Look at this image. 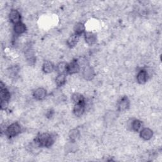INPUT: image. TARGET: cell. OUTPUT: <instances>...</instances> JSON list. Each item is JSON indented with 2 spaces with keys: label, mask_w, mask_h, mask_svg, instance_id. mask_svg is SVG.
<instances>
[{
  "label": "cell",
  "mask_w": 162,
  "mask_h": 162,
  "mask_svg": "<svg viewBox=\"0 0 162 162\" xmlns=\"http://www.w3.org/2000/svg\"><path fill=\"white\" fill-rule=\"evenodd\" d=\"M35 142L40 147H50L54 143V139L51 134L43 133L37 136Z\"/></svg>",
  "instance_id": "cell-1"
},
{
  "label": "cell",
  "mask_w": 162,
  "mask_h": 162,
  "mask_svg": "<svg viewBox=\"0 0 162 162\" xmlns=\"http://www.w3.org/2000/svg\"><path fill=\"white\" fill-rule=\"evenodd\" d=\"M21 132V126L17 123H13L7 127L5 134L8 138L15 137Z\"/></svg>",
  "instance_id": "cell-2"
},
{
  "label": "cell",
  "mask_w": 162,
  "mask_h": 162,
  "mask_svg": "<svg viewBox=\"0 0 162 162\" xmlns=\"http://www.w3.org/2000/svg\"><path fill=\"white\" fill-rule=\"evenodd\" d=\"M85 109H86V102H85V100H84L77 103H75L73 107V112L76 117H81L84 114L85 112Z\"/></svg>",
  "instance_id": "cell-3"
},
{
  "label": "cell",
  "mask_w": 162,
  "mask_h": 162,
  "mask_svg": "<svg viewBox=\"0 0 162 162\" xmlns=\"http://www.w3.org/2000/svg\"><path fill=\"white\" fill-rule=\"evenodd\" d=\"M9 19L12 23L15 25L19 22H21V15L17 10L12 9L9 13Z\"/></svg>",
  "instance_id": "cell-4"
},
{
  "label": "cell",
  "mask_w": 162,
  "mask_h": 162,
  "mask_svg": "<svg viewBox=\"0 0 162 162\" xmlns=\"http://www.w3.org/2000/svg\"><path fill=\"white\" fill-rule=\"evenodd\" d=\"M95 75L94 70L93 68L89 66H86L84 67L83 72V76L86 80H92Z\"/></svg>",
  "instance_id": "cell-5"
},
{
  "label": "cell",
  "mask_w": 162,
  "mask_h": 162,
  "mask_svg": "<svg viewBox=\"0 0 162 162\" xmlns=\"http://www.w3.org/2000/svg\"><path fill=\"white\" fill-rule=\"evenodd\" d=\"M34 98L38 101L43 100L46 98L47 96V92L46 90L43 88H38L35 90V91L33 93Z\"/></svg>",
  "instance_id": "cell-6"
},
{
  "label": "cell",
  "mask_w": 162,
  "mask_h": 162,
  "mask_svg": "<svg viewBox=\"0 0 162 162\" xmlns=\"http://www.w3.org/2000/svg\"><path fill=\"white\" fill-rule=\"evenodd\" d=\"M130 102L127 96H124L121 98L118 103V110L120 112H123L129 109Z\"/></svg>",
  "instance_id": "cell-7"
},
{
  "label": "cell",
  "mask_w": 162,
  "mask_h": 162,
  "mask_svg": "<svg viewBox=\"0 0 162 162\" xmlns=\"http://www.w3.org/2000/svg\"><path fill=\"white\" fill-rule=\"evenodd\" d=\"M148 75L147 71L144 69L141 70L137 75L138 83L140 84H145L148 80Z\"/></svg>",
  "instance_id": "cell-8"
},
{
  "label": "cell",
  "mask_w": 162,
  "mask_h": 162,
  "mask_svg": "<svg viewBox=\"0 0 162 162\" xmlns=\"http://www.w3.org/2000/svg\"><path fill=\"white\" fill-rule=\"evenodd\" d=\"M80 65L77 61L73 60L70 63L68 64V71L67 73L69 74H74L80 70Z\"/></svg>",
  "instance_id": "cell-9"
},
{
  "label": "cell",
  "mask_w": 162,
  "mask_h": 162,
  "mask_svg": "<svg viewBox=\"0 0 162 162\" xmlns=\"http://www.w3.org/2000/svg\"><path fill=\"white\" fill-rule=\"evenodd\" d=\"M153 132L152 130L149 128H144L140 132V136L144 140H149L152 138Z\"/></svg>",
  "instance_id": "cell-10"
},
{
  "label": "cell",
  "mask_w": 162,
  "mask_h": 162,
  "mask_svg": "<svg viewBox=\"0 0 162 162\" xmlns=\"http://www.w3.org/2000/svg\"><path fill=\"white\" fill-rule=\"evenodd\" d=\"M26 30H27L26 26L22 22H19L14 25L13 31H14V33L17 35H20L23 34L24 33H25Z\"/></svg>",
  "instance_id": "cell-11"
},
{
  "label": "cell",
  "mask_w": 162,
  "mask_h": 162,
  "mask_svg": "<svg viewBox=\"0 0 162 162\" xmlns=\"http://www.w3.org/2000/svg\"><path fill=\"white\" fill-rule=\"evenodd\" d=\"M85 40L88 44L93 45L96 43L97 36L95 34L91 32H88L85 34Z\"/></svg>",
  "instance_id": "cell-12"
},
{
  "label": "cell",
  "mask_w": 162,
  "mask_h": 162,
  "mask_svg": "<svg viewBox=\"0 0 162 162\" xmlns=\"http://www.w3.org/2000/svg\"><path fill=\"white\" fill-rule=\"evenodd\" d=\"M74 33H75V34L78 36H80L82 35L84 31H85V26L84 25V24L83 23H77L75 27H74Z\"/></svg>",
  "instance_id": "cell-13"
},
{
  "label": "cell",
  "mask_w": 162,
  "mask_h": 162,
  "mask_svg": "<svg viewBox=\"0 0 162 162\" xmlns=\"http://www.w3.org/2000/svg\"><path fill=\"white\" fill-rule=\"evenodd\" d=\"M10 93L6 88H1V91H0V99H1V101H8L10 99Z\"/></svg>",
  "instance_id": "cell-14"
},
{
  "label": "cell",
  "mask_w": 162,
  "mask_h": 162,
  "mask_svg": "<svg viewBox=\"0 0 162 162\" xmlns=\"http://www.w3.org/2000/svg\"><path fill=\"white\" fill-rule=\"evenodd\" d=\"M54 70V65L50 61H46L43 65V71L46 73H51Z\"/></svg>",
  "instance_id": "cell-15"
},
{
  "label": "cell",
  "mask_w": 162,
  "mask_h": 162,
  "mask_svg": "<svg viewBox=\"0 0 162 162\" xmlns=\"http://www.w3.org/2000/svg\"><path fill=\"white\" fill-rule=\"evenodd\" d=\"M57 71L59 74H65L68 71V64L64 62L59 63L57 66Z\"/></svg>",
  "instance_id": "cell-16"
},
{
  "label": "cell",
  "mask_w": 162,
  "mask_h": 162,
  "mask_svg": "<svg viewBox=\"0 0 162 162\" xmlns=\"http://www.w3.org/2000/svg\"><path fill=\"white\" fill-rule=\"evenodd\" d=\"M68 136L71 142H75L80 137V132L77 129H72L69 132Z\"/></svg>",
  "instance_id": "cell-17"
},
{
  "label": "cell",
  "mask_w": 162,
  "mask_h": 162,
  "mask_svg": "<svg viewBox=\"0 0 162 162\" xmlns=\"http://www.w3.org/2000/svg\"><path fill=\"white\" fill-rule=\"evenodd\" d=\"M66 76L65 74H58L55 78V83L57 86L62 87L66 83Z\"/></svg>",
  "instance_id": "cell-18"
},
{
  "label": "cell",
  "mask_w": 162,
  "mask_h": 162,
  "mask_svg": "<svg viewBox=\"0 0 162 162\" xmlns=\"http://www.w3.org/2000/svg\"><path fill=\"white\" fill-rule=\"evenodd\" d=\"M78 36L75 35V34L73 35H72L68 39L67 41V45L70 47V48H73L78 43Z\"/></svg>",
  "instance_id": "cell-19"
},
{
  "label": "cell",
  "mask_w": 162,
  "mask_h": 162,
  "mask_svg": "<svg viewBox=\"0 0 162 162\" xmlns=\"http://www.w3.org/2000/svg\"><path fill=\"white\" fill-rule=\"evenodd\" d=\"M143 126V124L142 122L139 120L136 119V120H134L131 124V127L132 129L135 132H138L141 130V129L142 128Z\"/></svg>",
  "instance_id": "cell-20"
},
{
  "label": "cell",
  "mask_w": 162,
  "mask_h": 162,
  "mask_svg": "<svg viewBox=\"0 0 162 162\" xmlns=\"http://www.w3.org/2000/svg\"><path fill=\"white\" fill-rule=\"evenodd\" d=\"M72 99L73 101V103H77L78 102H80L82 101H84V96L80 94V93H74L72 96Z\"/></svg>",
  "instance_id": "cell-21"
},
{
  "label": "cell",
  "mask_w": 162,
  "mask_h": 162,
  "mask_svg": "<svg viewBox=\"0 0 162 162\" xmlns=\"http://www.w3.org/2000/svg\"><path fill=\"white\" fill-rule=\"evenodd\" d=\"M18 71H19L18 67L17 66H14V67H12L10 68H8V73L10 77H14L17 76Z\"/></svg>",
  "instance_id": "cell-22"
},
{
  "label": "cell",
  "mask_w": 162,
  "mask_h": 162,
  "mask_svg": "<svg viewBox=\"0 0 162 162\" xmlns=\"http://www.w3.org/2000/svg\"><path fill=\"white\" fill-rule=\"evenodd\" d=\"M8 104V101H1V104H0V106H1V109L2 110H5Z\"/></svg>",
  "instance_id": "cell-23"
},
{
  "label": "cell",
  "mask_w": 162,
  "mask_h": 162,
  "mask_svg": "<svg viewBox=\"0 0 162 162\" xmlns=\"http://www.w3.org/2000/svg\"><path fill=\"white\" fill-rule=\"evenodd\" d=\"M53 111L51 109L49 110L46 113V117L48 118H51L53 117Z\"/></svg>",
  "instance_id": "cell-24"
}]
</instances>
